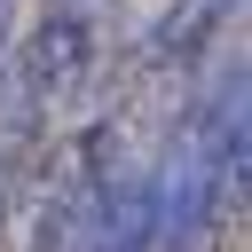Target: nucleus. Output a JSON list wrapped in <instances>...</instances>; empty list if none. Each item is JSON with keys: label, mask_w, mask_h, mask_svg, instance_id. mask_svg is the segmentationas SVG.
I'll return each instance as SVG.
<instances>
[{"label": "nucleus", "mask_w": 252, "mask_h": 252, "mask_svg": "<svg viewBox=\"0 0 252 252\" xmlns=\"http://www.w3.org/2000/svg\"><path fill=\"white\" fill-rule=\"evenodd\" d=\"M150 205H158V244H165V252H181V244L213 220V142H205L197 118H181L165 165L150 173Z\"/></svg>", "instance_id": "1"}, {"label": "nucleus", "mask_w": 252, "mask_h": 252, "mask_svg": "<svg viewBox=\"0 0 252 252\" xmlns=\"http://www.w3.org/2000/svg\"><path fill=\"white\" fill-rule=\"evenodd\" d=\"M16 71L32 79V94H39V102L79 94V87H87V71H94V24H87L79 8H47V16L32 24V39L16 47Z\"/></svg>", "instance_id": "2"}, {"label": "nucleus", "mask_w": 252, "mask_h": 252, "mask_svg": "<svg viewBox=\"0 0 252 252\" xmlns=\"http://www.w3.org/2000/svg\"><path fill=\"white\" fill-rule=\"evenodd\" d=\"M228 16H236V0H181V8H165V16L150 24V39H142V63H150V71H189Z\"/></svg>", "instance_id": "3"}, {"label": "nucleus", "mask_w": 252, "mask_h": 252, "mask_svg": "<svg viewBox=\"0 0 252 252\" xmlns=\"http://www.w3.org/2000/svg\"><path fill=\"white\" fill-rule=\"evenodd\" d=\"M8 189H16V165L0 158V236H8Z\"/></svg>", "instance_id": "4"}]
</instances>
